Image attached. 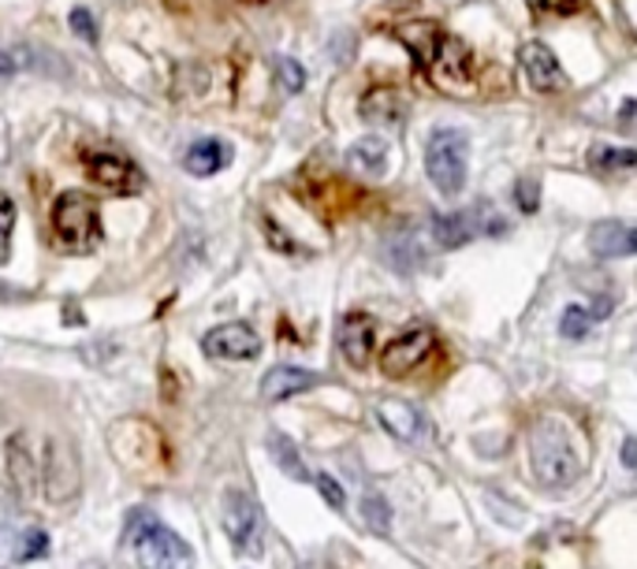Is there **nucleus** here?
Returning a JSON list of instances; mask_svg holds the SVG:
<instances>
[{
    "instance_id": "f257e3e1",
    "label": "nucleus",
    "mask_w": 637,
    "mask_h": 569,
    "mask_svg": "<svg viewBox=\"0 0 637 569\" xmlns=\"http://www.w3.org/2000/svg\"><path fill=\"white\" fill-rule=\"evenodd\" d=\"M530 466L541 488H570L582 477V458L575 440L559 421H537L530 435Z\"/></svg>"
},
{
    "instance_id": "f03ea898",
    "label": "nucleus",
    "mask_w": 637,
    "mask_h": 569,
    "mask_svg": "<svg viewBox=\"0 0 637 569\" xmlns=\"http://www.w3.org/2000/svg\"><path fill=\"white\" fill-rule=\"evenodd\" d=\"M53 231L64 250L90 253L101 242V208L82 190H64L53 205Z\"/></svg>"
},
{
    "instance_id": "7ed1b4c3",
    "label": "nucleus",
    "mask_w": 637,
    "mask_h": 569,
    "mask_svg": "<svg viewBox=\"0 0 637 569\" xmlns=\"http://www.w3.org/2000/svg\"><path fill=\"white\" fill-rule=\"evenodd\" d=\"M466 168H470V141H466L463 130L455 127L433 130L425 146V172L440 194L455 197L466 186Z\"/></svg>"
},
{
    "instance_id": "20e7f679",
    "label": "nucleus",
    "mask_w": 637,
    "mask_h": 569,
    "mask_svg": "<svg viewBox=\"0 0 637 569\" xmlns=\"http://www.w3.org/2000/svg\"><path fill=\"white\" fill-rule=\"evenodd\" d=\"M138 569H194V551L183 536L161 525L157 517H146L143 525L130 533Z\"/></svg>"
},
{
    "instance_id": "39448f33",
    "label": "nucleus",
    "mask_w": 637,
    "mask_h": 569,
    "mask_svg": "<svg viewBox=\"0 0 637 569\" xmlns=\"http://www.w3.org/2000/svg\"><path fill=\"white\" fill-rule=\"evenodd\" d=\"M42 480H45V499L53 507H68V502L79 499L82 491V466H79V454L68 440H45V469H42Z\"/></svg>"
},
{
    "instance_id": "423d86ee",
    "label": "nucleus",
    "mask_w": 637,
    "mask_h": 569,
    "mask_svg": "<svg viewBox=\"0 0 637 569\" xmlns=\"http://www.w3.org/2000/svg\"><path fill=\"white\" fill-rule=\"evenodd\" d=\"M220 521H224V533H228L231 547H236L239 555L261 551V510L247 491H228V496H224Z\"/></svg>"
},
{
    "instance_id": "0eeeda50",
    "label": "nucleus",
    "mask_w": 637,
    "mask_h": 569,
    "mask_svg": "<svg viewBox=\"0 0 637 569\" xmlns=\"http://www.w3.org/2000/svg\"><path fill=\"white\" fill-rule=\"evenodd\" d=\"M429 350H433V331H429L425 325L407 328L402 335H396L388 346H384V354H380L384 376H391V379L410 376L429 357Z\"/></svg>"
},
{
    "instance_id": "6e6552de",
    "label": "nucleus",
    "mask_w": 637,
    "mask_h": 569,
    "mask_svg": "<svg viewBox=\"0 0 637 569\" xmlns=\"http://www.w3.org/2000/svg\"><path fill=\"white\" fill-rule=\"evenodd\" d=\"M202 346L217 362H250V357L261 354V335L250 325H220L205 331Z\"/></svg>"
},
{
    "instance_id": "1a4fd4ad",
    "label": "nucleus",
    "mask_w": 637,
    "mask_h": 569,
    "mask_svg": "<svg viewBox=\"0 0 637 569\" xmlns=\"http://www.w3.org/2000/svg\"><path fill=\"white\" fill-rule=\"evenodd\" d=\"M87 172L98 186L116 190V194H135V190L143 186V172L120 153H90Z\"/></svg>"
},
{
    "instance_id": "9d476101",
    "label": "nucleus",
    "mask_w": 637,
    "mask_h": 569,
    "mask_svg": "<svg viewBox=\"0 0 637 569\" xmlns=\"http://www.w3.org/2000/svg\"><path fill=\"white\" fill-rule=\"evenodd\" d=\"M589 250L601 261L637 258V227L623 220H601L589 231Z\"/></svg>"
},
{
    "instance_id": "9b49d317",
    "label": "nucleus",
    "mask_w": 637,
    "mask_h": 569,
    "mask_svg": "<svg viewBox=\"0 0 637 569\" xmlns=\"http://www.w3.org/2000/svg\"><path fill=\"white\" fill-rule=\"evenodd\" d=\"M396 37L402 49L414 56V64L421 71H436L440 53H444V42H447L436 23H407V26H399Z\"/></svg>"
},
{
    "instance_id": "f8f14e48",
    "label": "nucleus",
    "mask_w": 637,
    "mask_h": 569,
    "mask_svg": "<svg viewBox=\"0 0 637 569\" xmlns=\"http://www.w3.org/2000/svg\"><path fill=\"white\" fill-rule=\"evenodd\" d=\"M519 60H522V71H526V79H530V87H533V90L551 93V90H559V87L567 82V79H564V68H559L556 53H551L548 45H541V42L522 45Z\"/></svg>"
},
{
    "instance_id": "ddd939ff",
    "label": "nucleus",
    "mask_w": 637,
    "mask_h": 569,
    "mask_svg": "<svg viewBox=\"0 0 637 569\" xmlns=\"http://www.w3.org/2000/svg\"><path fill=\"white\" fill-rule=\"evenodd\" d=\"M4 466H8V480H12L15 496L19 499H31L34 496V483H37V462H34V454H31V440H26L23 432L8 435Z\"/></svg>"
},
{
    "instance_id": "4468645a",
    "label": "nucleus",
    "mask_w": 637,
    "mask_h": 569,
    "mask_svg": "<svg viewBox=\"0 0 637 569\" xmlns=\"http://www.w3.org/2000/svg\"><path fill=\"white\" fill-rule=\"evenodd\" d=\"M373 339H377V328H373V320L365 312H346L340 320V350L354 368L369 365Z\"/></svg>"
},
{
    "instance_id": "2eb2a0df",
    "label": "nucleus",
    "mask_w": 637,
    "mask_h": 569,
    "mask_svg": "<svg viewBox=\"0 0 637 569\" xmlns=\"http://www.w3.org/2000/svg\"><path fill=\"white\" fill-rule=\"evenodd\" d=\"M317 384H321V376L310 373V368L276 365V368H269L265 379H261V398H265V402H284V398L310 391Z\"/></svg>"
},
{
    "instance_id": "dca6fc26",
    "label": "nucleus",
    "mask_w": 637,
    "mask_h": 569,
    "mask_svg": "<svg viewBox=\"0 0 637 569\" xmlns=\"http://www.w3.org/2000/svg\"><path fill=\"white\" fill-rule=\"evenodd\" d=\"M477 231H489V220H477L474 213H436L433 216V239L444 250H458L474 239Z\"/></svg>"
},
{
    "instance_id": "f3484780",
    "label": "nucleus",
    "mask_w": 637,
    "mask_h": 569,
    "mask_svg": "<svg viewBox=\"0 0 637 569\" xmlns=\"http://www.w3.org/2000/svg\"><path fill=\"white\" fill-rule=\"evenodd\" d=\"M359 112H362L365 123H380V127H399L402 116H407V104H402V98H399L396 90L377 87V90H369L359 101Z\"/></svg>"
},
{
    "instance_id": "a211bd4d",
    "label": "nucleus",
    "mask_w": 637,
    "mask_h": 569,
    "mask_svg": "<svg viewBox=\"0 0 637 569\" xmlns=\"http://www.w3.org/2000/svg\"><path fill=\"white\" fill-rule=\"evenodd\" d=\"M377 417H380L384 429L402 443H414L421 435V413L410 402H402V398H384V402L377 406Z\"/></svg>"
},
{
    "instance_id": "6ab92c4d",
    "label": "nucleus",
    "mask_w": 637,
    "mask_h": 569,
    "mask_svg": "<svg viewBox=\"0 0 637 569\" xmlns=\"http://www.w3.org/2000/svg\"><path fill=\"white\" fill-rule=\"evenodd\" d=\"M228 160H231V149L224 146L220 138H202V141H194V146L186 149L183 168L191 175H198V179H209V175H217L220 168H228Z\"/></svg>"
},
{
    "instance_id": "aec40b11",
    "label": "nucleus",
    "mask_w": 637,
    "mask_h": 569,
    "mask_svg": "<svg viewBox=\"0 0 637 569\" xmlns=\"http://www.w3.org/2000/svg\"><path fill=\"white\" fill-rule=\"evenodd\" d=\"M589 168L596 175H619L637 168V149L630 146H593L589 149Z\"/></svg>"
},
{
    "instance_id": "412c9836",
    "label": "nucleus",
    "mask_w": 637,
    "mask_h": 569,
    "mask_svg": "<svg viewBox=\"0 0 637 569\" xmlns=\"http://www.w3.org/2000/svg\"><path fill=\"white\" fill-rule=\"evenodd\" d=\"M384 164H388V146L380 138H362L351 146V168L362 175H384Z\"/></svg>"
},
{
    "instance_id": "4be33fe9",
    "label": "nucleus",
    "mask_w": 637,
    "mask_h": 569,
    "mask_svg": "<svg viewBox=\"0 0 637 569\" xmlns=\"http://www.w3.org/2000/svg\"><path fill=\"white\" fill-rule=\"evenodd\" d=\"M269 454H273L276 466L284 469L292 480H314V477H310V469H306V466H303V458H298L295 443L287 440V435H273V440H269Z\"/></svg>"
},
{
    "instance_id": "5701e85b",
    "label": "nucleus",
    "mask_w": 637,
    "mask_h": 569,
    "mask_svg": "<svg viewBox=\"0 0 637 569\" xmlns=\"http://www.w3.org/2000/svg\"><path fill=\"white\" fill-rule=\"evenodd\" d=\"M45 555H49V536H45L42 528H26V533H19L15 547H12L15 562H34V558H45Z\"/></svg>"
},
{
    "instance_id": "b1692460",
    "label": "nucleus",
    "mask_w": 637,
    "mask_h": 569,
    "mask_svg": "<svg viewBox=\"0 0 637 569\" xmlns=\"http://www.w3.org/2000/svg\"><path fill=\"white\" fill-rule=\"evenodd\" d=\"M362 517H365V525H369L377 536L391 533V507L380 496H365L362 499Z\"/></svg>"
},
{
    "instance_id": "393cba45",
    "label": "nucleus",
    "mask_w": 637,
    "mask_h": 569,
    "mask_svg": "<svg viewBox=\"0 0 637 569\" xmlns=\"http://www.w3.org/2000/svg\"><path fill=\"white\" fill-rule=\"evenodd\" d=\"M593 309H582V306H570L564 312V320H559V331H564V339H585L589 335V325H593Z\"/></svg>"
},
{
    "instance_id": "a878e982",
    "label": "nucleus",
    "mask_w": 637,
    "mask_h": 569,
    "mask_svg": "<svg viewBox=\"0 0 637 569\" xmlns=\"http://www.w3.org/2000/svg\"><path fill=\"white\" fill-rule=\"evenodd\" d=\"M276 79H280V87H284L287 93H298V90L306 87L303 64L292 60V56H276Z\"/></svg>"
},
{
    "instance_id": "bb28decb",
    "label": "nucleus",
    "mask_w": 637,
    "mask_h": 569,
    "mask_svg": "<svg viewBox=\"0 0 637 569\" xmlns=\"http://www.w3.org/2000/svg\"><path fill=\"white\" fill-rule=\"evenodd\" d=\"M12 227H15V202L8 194H0V264L8 261V250H12Z\"/></svg>"
},
{
    "instance_id": "cd10ccee",
    "label": "nucleus",
    "mask_w": 637,
    "mask_h": 569,
    "mask_svg": "<svg viewBox=\"0 0 637 569\" xmlns=\"http://www.w3.org/2000/svg\"><path fill=\"white\" fill-rule=\"evenodd\" d=\"M514 205H519L522 208V213H537V208H541V183H537V179H519V183H514Z\"/></svg>"
},
{
    "instance_id": "c85d7f7f",
    "label": "nucleus",
    "mask_w": 637,
    "mask_h": 569,
    "mask_svg": "<svg viewBox=\"0 0 637 569\" xmlns=\"http://www.w3.org/2000/svg\"><path fill=\"white\" fill-rule=\"evenodd\" d=\"M530 8L541 15H578L582 0H530Z\"/></svg>"
},
{
    "instance_id": "c756f323",
    "label": "nucleus",
    "mask_w": 637,
    "mask_h": 569,
    "mask_svg": "<svg viewBox=\"0 0 637 569\" xmlns=\"http://www.w3.org/2000/svg\"><path fill=\"white\" fill-rule=\"evenodd\" d=\"M314 483H317V491H321V496H325V502H328V507H332V510H343L346 496H343V488H340V483H335L332 477H328V473H317V477H314Z\"/></svg>"
},
{
    "instance_id": "7c9ffc66",
    "label": "nucleus",
    "mask_w": 637,
    "mask_h": 569,
    "mask_svg": "<svg viewBox=\"0 0 637 569\" xmlns=\"http://www.w3.org/2000/svg\"><path fill=\"white\" fill-rule=\"evenodd\" d=\"M71 31L79 34L87 45L98 42V23H93V15L87 12V8H75V12H71Z\"/></svg>"
},
{
    "instance_id": "2f4dec72",
    "label": "nucleus",
    "mask_w": 637,
    "mask_h": 569,
    "mask_svg": "<svg viewBox=\"0 0 637 569\" xmlns=\"http://www.w3.org/2000/svg\"><path fill=\"white\" fill-rule=\"evenodd\" d=\"M19 68H26V53L23 49H0V79H4V75H15Z\"/></svg>"
},
{
    "instance_id": "473e14b6",
    "label": "nucleus",
    "mask_w": 637,
    "mask_h": 569,
    "mask_svg": "<svg viewBox=\"0 0 637 569\" xmlns=\"http://www.w3.org/2000/svg\"><path fill=\"white\" fill-rule=\"evenodd\" d=\"M623 466L626 469H637V440H626L623 443Z\"/></svg>"
},
{
    "instance_id": "72a5a7b5",
    "label": "nucleus",
    "mask_w": 637,
    "mask_h": 569,
    "mask_svg": "<svg viewBox=\"0 0 637 569\" xmlns=\"http://www.w3.org/2000/svg\"><path fill=\"white\" fill-rule=\"evenodd\" d=\"M242 4H269V0H242Z\"/></svg>"
}]
</instances>
